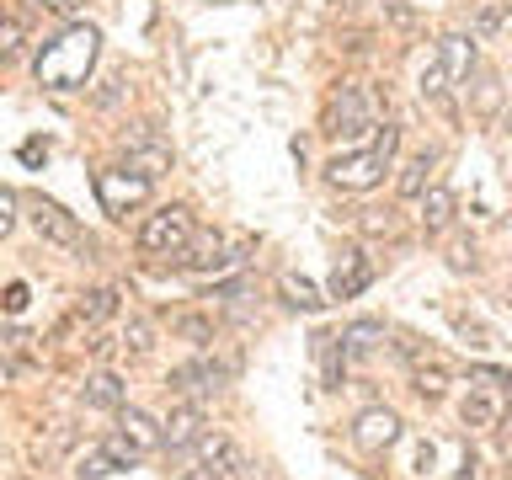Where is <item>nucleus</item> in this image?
Listing matches in <instances>:
<instances>
[{
	"label": "nucleus",
	"instance_id": "f257e3e1",
	"mask_svg": "<svg viewBox=\"0 0 512 480\" xmlns=\"http://www.w3.org/2000/svg\"><path fill=\"white\" fill-rule=\"evenodd\" d=\"M96 48H102V32L91 22H70L54 43H43L38 54V86L48 91H80L96 64Z\"/></svg>",
	"mask_w": 512,
	"mask_h": 480
},
{
	"label": "nucleus",
	"instance_id": "f03ea898",
	"mask_svg": "<svg viewBox=\"0 0 512 480\" xmlns=\"http://www.w3.org/2000/svg\"><path fill=\"white\" fill-rule=\"evenodd\" d=\"M395 144H400V128L384 123L368 150H352V155H336V160H331V166H326V182L342 187V192H368V187H379L384 171H390V160H395Z\"/></svg>",
	"mask_w": 512,
	"mask_h": 480
},
{
	"label": "nucleus",
	"instance_id": "7ed1b4c3",
	"mask_svg": "<svg viewBox=\"0 0 512 480\" xmlns=\"http://www.w3.org/2000/svg\"><path fill=\"white\" fill-rule=\"evenodd\" d=\"M192 235H198L192 214L182 203H171V208H155V214L139 224V251L144 256H182L192 246Z\"/></svg>",
	"mask_w": 512,
	"mask_h": 480
},
{
	"label": "nucleus",
	"instance_id": "20e7f679",
	"mask_svg": "<svg viewBox=\"0 0 512 480\" xmlns=\"http://www.w3.org/2000/svg\"><path fill=\"white\" fill-rule=\"evenodd\" d=\"M96 198H102V208L112 219H123L128 208H139L144 198H150V176L134 171V166H128V171H118V166L96 171Z\"/></svg>",
	"mask_w": 512,
	"mask_h": 480
},
{
	"label": "nucleus",
	"instance_id": "39448f33",
	"mask_svg": "<svg viewBox=\"0 0 512 480\" xmlns=\"http://www.w3.org/2000/svg\"><path fill=\"white\" fill-rule=\"evenodd\" d=\"M230 374H235V358H214V352H203V358L171 368V390L176 395H214V390L230 384Z\"/></svg>",
	"mask_w": 512,
	"mask_h": 480
},
{
	"label": "nucleus",
	"instance_id": "423d86ee",
	"mask_svg": "<svg viewBox=\"0 0 512 480\" xmlns=\"http://www.w3.org/2000/svg\"><path fill=\"white\" fill-rule=\"evenodd\" d=\"M363 128H374L368 96H363L358 86H336L331 107H326V134H331V139H358Z\"/></svg>",
	"mask_w": 512,
	"mask_h": 480
},
{
	"label": "nucleus",
	"instance_id": "0eeeda50",
	"mask_svg": "<svg viewBox=\"0 0 512 480\" xmlns=\"http://www.w3.org/2000/svg\"><path fill=\"white\" fill-rule=\"evenodd\" d=\"M32 230H38L48 246H64V251H91V240H86V230L75 224V214H64L59 203H48V198H38L32 203Z\"/></svg>",
	"mask_w": 512,
	"mask_h": 480
},
{
	"label": "nucleus",
	"instance_id": "6e6552de",
	"mask_svg": "<svg viewBox=\"0 0 512 480\" xmlns=\"http://www.w3.org/2000/svg\"><path fill=\"white\" fill-rule=\"evenodd\" d=\"M352 438H358V448H368V454H384V448L400 443V416L390 406H368V411H358V422H352Z\"/></svg>",
	"mask_w": 512,
	"mask_h": 480
},
{
	"label": "nucleus",
	"instance_id": "1a4fd4ad",
	"mask_svg": "<svg viewBox=\"0 0 512 480\" xmlns=\"http://www.w3.org/2000/svg\"><path fill=\"white\" fill-rule=\"evenodd\" d=\"M123 150H128V166H134V171H144V176H150V182H155V176L160 171H171V144L166 139H155L150 134V128H139V134H128L123 139Z\"/></svg>",
	"mask_w": 512,
	"mask_h": 480
},
{
	"label": "nucleus",
	"instance_id": "9d476101",
	"mask_svg": "<svg viewBox=\"0 0 512 480\" xmlns=\"http://www.w3.org/2000/svg\"><path fill=\"white\" fill-rule=\"evenodd\" d=\"M368 283H374V267H368V256H363V251H342V262L331 267L326 294H331V299H352V294H363Z\"/></svg>",
	"mask_w": 512,
	"mask_h": 480
},
{
	"label": "nucleus",
	"instance_id": "9b49d317",
	"mask_svg": "<svg viewBox=\"0 0 512 480\" xmlns=\"http://www.w3.org/2000/svg\"><path fill=\"white\" fill-rule=\"evenodd\" d=\"M224 262H230V251H224V235L219 230H198V235H192V246L182 251V267L187 272H219Z\"/></svg>",
	"mask_w": 512,
	"mask_h": 480
},
{
	"label": "nucleus",
	"instance_id": "f8f14e48",
	"mask_svg": "<svg viewBox=\"0 0 512 480\" xmlns=\"http://www.w3.org/2000/svg\"><path fill=\"white\" fill-rule=\"evenodd\" d=\"M160 427H166V448L198 443V438H203V406H198V400H187V406H176Z\"/></svg>",
	"mask_w": 512,
	"mask_h": 480
},
{
	"label": "nucleus",
	"instance_id": "ddd939ff",
	"mask_svg": "<svg viewBox=\"0 0 512 480\" xmlns=\"http://www.w3.org/2000/svg\"><path fill=\"white\" fill-rule=\"evenodd\" d=\"M118 432H128L144 454H155V448H166V427L155 422V416H144V411H134V406H123L118 411Z\"/></svg>",
	"mask_w": 512,
	"mask_h": 480
},
{
	"label": "nucleus",
	"instance_id": "4468645a",
	"mask_svg": "<svg viewBox=\"0 0 512 480\" xmlns=\"http://www.w3.org/2000/svg\"><path fill=\"white\" fill-rule=\"evenodd\" d=\"M198 464H208V470H219V475H235L246 459H240V448L224 438V432H203L198 438Z\"/></svg>",
	"mask_w": 512,
	"mask_h": 480
},
{
	"label": "nucleus",
	"instance_id": "2eb2a0df",
	"mask_svg": "<svg viewBox=\"0 0 512 480\" xmlns=\"http://www.w3.org/2000/svg\"><path fill=\"white\" fill-rule=\"evenodd\" d=\"M454 192L448 187H427L422 192V230L427 235H438V230H448V224H454Z\"/></svg>",
	"mask_w": 512,
	"mask_h": 480
},
{
	"label": "nucleus",
	"instance_id": "dca6fc26",
	"mask_svg": "<svg viewBox=\"0 0 512 480\" xmlns=\"http://www.w3.org/2000/svg\"><path fill=\"white\" fill-rule=\"evenodd\" d=\"M336 342H342L347 358H368V352L384 342V326H379V320H352V326L336 336Z\"/></svg>",
	"mask_w": 512,
	"mask_h": 480
},
{
	"label": "nucleus",
	"instance_id": "f3484780",
	"mask_svg": "<svg viewBox=\"0 0 512 480\" xmlns=\"http://www.w3.org/2000/svg\"><path fill=\"white\" fill-rule=\"evenodd\" d=\"M411 390L422 395V400H438V395L448 390V368L432 358V352H427L422 363H411Z\"/></svg>",
	"mask_w": 512,
	"mask_h": 480
},
{
	"label": "nucleus",
	"instance_id": "a211bd4d",
	"mask_svg": "<svg viewBox=\"0 0 512 480\" xmlns=\"http://www.w3.org/2000/svg\"><path fill=\"white\" fill-rule=\"evenodd\" d=\"M86 406H107V411H123L128 406V384L118 374H96L86 384Z\"/></svg>",
	"mask_w": 512,
	"mask_h": 480
},
{
	"label": "nucleus",
	"instance_id": "6ab92c4d",
	"mask_svg": "<svg viewBox=\"0 0 512 480\" xmlns=\"http://www.w3.org/2000/svg\"><path fill=\"white\" fill-rule=\"evenodd\" d=\"M432 166H438V155H432V150L411 155V166L400 171V198H422V192L432 187Z\"/></svg>",
	"mask_w": 512,
	"mask_h": 480
},
{
	"label": "nucleus",
	"instance_id": "aec40b11",
	"mask_svg": "<svg viewBox=\"0 0 512 480\" xmlns=\"http://www.w3.org/2000/svg\"><path fill=\"white\" fill-rule=\"evenodd\" d=\"M443 64H448V80H464L475 64V38H464V32H448L443 38Z\"/></svg>",
	"mask_w": 512,
	"mask_h": 480
},
{
	"label": "nucleus",
	"instance_id": "412c9836",
	"mask_svg": "<svg viewBox=\"0 0 512 480\" xmlns=\"http://www.w3.org/2000/svg\"><path fill=\"white\" fill-rule=\"evenodd\" d=\"M459 416H464V427H491L496 416H502V406H496V395H491V390H475V395H464Z\"/></svg>",
	"mask_w": 512,
	"mask_h": 480
},
{
	"label": "nucleus",
	"instance_id": "4be33fe9",
	"mask_svg": "<svg viewBox=\"0 0 512 480\" xmlns=\"http://www.w3.org/2000/svg\"><path fill=\"white\" fill-rule=\"evenodd\" d=\"M278 288H283V299L294 304V310H320V304H326V299H320V288L310 278H294V272H288Z\"/></svg>",
	"mask_w": 512,
	"mask_h": 480
},
{
	"label": "nucleus",
	"instance_id": "5701e85b",
	"mask_svg": "<svg viewBox=\"0 0 512 480\" xmlns=\"http://www.w3.org/2000/svg\"><path fill=\"white\" fill-rule=\"evenodd\" d=\"M107 315H118V288H91L80 299V320H107Z\"/></svg>",
	"mask_w": 512,
	"mask_h": 480
},
{
	"label": "nucleus",
	"instance_id": "b1692460",
	"mask_svg": "<svg viewBox=\"0 0 512 480\" xmlns=\"http://www.w3.org/2000/svg\"><path fill=\"white\" fill-rule=\"evenodd\" d=\"M102 448H107V459L118 464V470H134V464L144 459V448H139L134 438H128V432H112V438H107Z\"/></svg>",
	"mask_w": 512,
	"mask_h": 480
},
{
	"label": "nucleus",
	"instance_id": "393cba45",
	"mask_svg": "<svg viewBox=\"0 0 512 480\" xmlns=\"http://www.w3.org/2000/svg\"><path fill=\"white\" fill-rule=\"evenodd\" d=\"M443 91H448V64H443V59H427V70H422V96L443 102Z\"/></svg>",
	"mask_w": 512,
	"mask_h": 480
},
{
	"label": "nucleus",
	"instance_id": "a878e982",
	"mask_svg": "<svg viewBox=\"0 0 512 480\" xmlns=\"http://www.w3.org/2000/svg\"><path fill=\"white\" fill-rule=\"evenodd\" d=\"M150 342H155L150 320H128V331H123V347H128V352H150Z\"/></svg>",
	"mask_w": 512,
	"mask_h": 480
},
{
	"label": "nucleus",
	"instance_id": "bb28decb",
	"mask_svg": "<svg viewBox=\"0 0 512 480\" xmlns=\"http://www.w3.org/2000/svg\"><path fill=\"white\" fill-rule=\"evenodd\" d=\"M470 379L480 384V390H502V384H512L507 368H486V363H475V368H470Z\"/></svg>",
	"mask_w": 512,
	"mask_h": 480
},
{
	"label": "nucleus",
	"instance_id": "cd10ccee",
	"mask_svg": "<svg viewBox=\"0 0 512 480\" xmlns=\"http://www.w3.org/2000/svg\"><path fill=\"white\" fill-rule=\"evenodd\" d=\"M176 331L192 336V342H214V326H208L203 315H182V320H176Z\"/></svg>",
	"mask_w": 512,
	"mask_h": 480
},
{
	"label": "nucleus",
	"instance_id": "c85d7f7f",
	"mask_svg": "<svg viewBox=\"0 0 512 480\" xmlns=\"http://www.w3.org/2000/svg\"><path fill=\"white\" fill-rule=\"evenodd\" d=\"M112 470H118V464L107 459V448H96V454L80 464V480H102V475H112Z\"/></svg>",
	"mask_w": 512,
	"mask_h": 480
},
{
	"label": "nucleus",
	"instance_id": "c756f323",
	"mask_svg": "<svg viewBox=\"0 0 512 480\" xmlns=\"http://www.w3.org/2000/svg\"><path fill=\"white\" fill-rule=\"evenodd\" d=\"M448 267H454V272H475V267H480V256H475L470 240H459V246L448 251Z\"/></svg>",
	"mask_w": 512,
	"mask_h": 480
},
{
	"label": "nucleus",
	"instance_id": "7c9ffc66",
	"mask_svg": "<svg viewBox=\"0 0 512 480\" xmlns=\"http://www.w3.org/2000/svg\"><path fill=\"white\" fill-rule=\"evenodd\" d=\"M363 230H368V235H395V214H390V208H384V214H379V208H368V214H363Z\"/></svg>",
	"mask_w": 512,
	"mask_h": 480
},
{
	"label": "nucleus",
	"instance_id": "2f4dec72",
	"mask_svg": "<svg viewBox=\"0 0 512 480\" xmlns=\"http://www.w3.org/2000/svg\"><path fill=\"white\" fill-rule=\"evenodd\" d=\"M454 326H459L464 336H470V347H486V342H491V331L480 326V320H470V315H454Z\"/></svg>",
	"mask_w": 512,
	"mask_h": 480
},
{
	"label": "nucleus",
	"instance_id": "473e14b6",
	"mask_svg": "<svg viewBox=\"0 0 512 480\" xmlns=\"http://www.w3.org/2000/svg\"><path fill=\"white\" fill-rule=\"evenodd\" d=\"M11 224H16V192L6 187L0 192V235H11Z\"/></svg>",
	"mask_w": 512,
	"mask_h": 480
},
{
	"label": "nucleus",
	"instance_id": "72a5a7b5",
	"mask_svg": "<svg viewBox=\"0 0 512 480\" xmlns=\"http://www.w3.org/2000/svg\"><path fill=\"white\" fill-rule=\"evenodd\" d=\"M502 22H507V11H502V6H486V11H480V22H475V27H480V32H496Z\"/></svg>",
	"mask_w": 512,
	"mask_h": 480
},
{
	"label": "nucleus",
	"instance_id": "f704fd0d",
	"mask_svg": "<svg viewBox=\"0 0 512 480\" xmlns=\"http://www.w3.org/2000/svg\"><path fill=\"white\" fill-rule=\"evenodd\" d=\"M43 6L54 16H64V22H75V16H80V0H43Z\"/></svg>",
	"mask_w": 512,
	"mask_h": 480
},
{
	"label": "nucleus",
	"instance_id": "c9c22d12",
	"mask_svg": "<svg viewBox=\"0 0 512 480\" xmlns=\"http://www.w3.org/2000/svg\"><path fill=\"white\" fill-rule=\"evenodd\" d=\"M22 160H27V166H38V160H48V144H43V139H27V144H22Z\"/></svg>",
	"mask_w": 512,
	"mask_h": 480
},
{
	"label": "nucleus",
	"instance_id": "e433bc0d",
	"mask_svg": "<svg viewBox=\"0 0 512 480\" xmlns=\"http://www.w3.org/2000/svg\"><path fill=\"white\" fill-rule=\"evenodd\" d=\"M22 304H27V283H11V288H6V310L16 315Z\"/></svg>",
	"mask_w": 512,
	"mask_h": 480
},
{
	"label": "nucleus",
	"instance_id": "4c0bfd02",
	"mask_svg": "<svg viewBox=\"0 0 512 480\" xmlns=\"http://www.w3.org/2000/svg\"><path fill=\"white\" fill-rule=\"evenodd\" d=\"M16 43H22V22H6V43H0V48H6V54H16Z\"/></svg>",
	"mask_w": 512,
	"mask_h": 480
},
{
	"label": "nucleus",
	"instance_id": "58836bf2",
	"mask_svg": "<svg viewBox=\"0 0 512 480\" xmlns=\"http://www.w3.org/2000/svg\"><path fill=\"white\" fill-rule=\"evenodd\" d=\"M390 16H395L400 27H411V22H416V16H411V6H400V0H390Z\"/></svg>",
	"mask_w": 512,
	"mask_h": 480
},
{
	"label": "nucleus",
	"instance_id": "ea45409f",
	"mask_svg": "<svg viewBox=\"0 0 512 480\" xmlns=\"http://www.w3.org/2000/svg\"><path fill=\"white\" fill-rule=\"evenodd\" d=\"M182 480H224V475H219V470H208V464H198V470H187Z\"/></svg>",
	"mask_w": 512,
	"mask_h": 480
},
{
	"label": "nucleus",
	"instance_id": "a19ab883",
	"mask_svg": "<svg viewBox=\"0 0 512 480\" xmlns=\"http://www.w3.org/2000/svg\"><path fill=\"white\" fill-rule=\"evenodd\" d=\"M507 139H512V112H507Z\"/></svg>",
	"mask_w": 512,
	"mask_h": 480
},
{
	"label": "nucleus",
	"instance_id": "79ce46f5",
	"mask_svg": "<svg viewBox=\"0 0 512 480\" xmlns=\"http://www.w3.org/2000/svg\"><path fill=\"white\" fill-rule=\"evenodd\" d=\"M507 304H512V288H507Z\"/></svg>",
	"mask_w": 512,
	"mask_h": 480
}]
</instances>
